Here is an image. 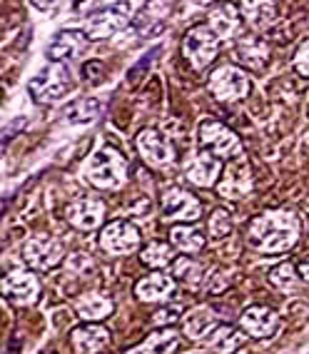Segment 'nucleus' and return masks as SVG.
Segmentation results:
<instances>
[{
    "label": "nucleus",
    "instance_id": "nucleus-1",
    "mask_svg": "<svg viewBox=\"0 0 309 354\" xmlns=\"http://www.w3.org/2000/svg\"><path fill=\"white\" fill-rule=\"evenodd\" d=\"M302 237V220L290 209H270L254 217L247 227V242L265 254L290 252Z\"/></svg>",
    "mask_w": 309,
    "mask_h": 354
},
{
    "label": "nucleus",
    "instance_id": "nucleus-2",
    "mask_svg": "<svg viewBox=\"0 0 309 354\" xmlns=\"http://www.w3.org/2000/svg\"><path fill=\"white\" fill-rule=\"evenodd\" d=\"M85 175L100 190H120L127 183V160L115 147H100L90 155Z\"/></svg>",
    "mask_w": 309,
    "mask_h": 354
},
{
    "label": "nucleus",
    "instance_id": "nucleus-3",
    "mask_svg": "<svg viewBox=\"0 0 309 354\" xmlns=\"http://www.w3.org/2000/svg\"><path fill=\"white\" fill-rule=\"evenodd\" d=\"M28 88H30L32 97L38 102L55 105V102H60L63 97L70 95V90H73V73L68 70V65L50 63L32 77Z\"/></svg>",
    "mask_w": 309,
    "mask_h": 354
},
{
    "label": "nucleus",
    "instance_id": "nucleus-4",
    "mask_svg": "<svg viewBox=\"0 0 309 354\" xmlns=\"http://www.w3.org/2000/svg\"><path fill=\"white\" fill-rule=\"evenodd\" d=\"M138 8L135 3H118V6H108L93 13L88 20H85V38L90 40H105L115 32H120L122 28L130 23V10Z\"/></svg>",
    "mask_w": 309,
    "mask_h": 354
},
{
    "label": "nucleus",
    "instance_id": "nucleus-5",
    "mask_svg": "<svg viewBox=\"0 0 309 354\" xmlns=\"http://www.w3.org/2000/svg\"><path fill=\"white\" fill-rule=\"evenodd\" d=\"M200 145L207 152H212L215 158H237L242 152V142L240 138L230 130L227 125H222L217 120H202L200 122Z\"/></svg>",
    "mask_w": 309,
    "mask_h": 354
},
{
    "label": "nucleus",
    "instance_id": "nucleus-6",
    "mask_svg": "<svg viewBox=\"0 0 309 354\" xmlns=\"http://www.w3.org/2000/svg\"><path fill=\"white\" fill-rule=\"evenodd\" d=\"M209 93L220 102L242 100L250 93V77L237 65H222L209 75Z\"/></svg>",
    "mask_w": 309,
    "mask_h": 354
},
{
    "label": "nucleus",
    "instance_id": "nucleus-7",
    "mask_svg": "<svg viewBox=\"0 0 309 354\" xmlns=\"http://www.w3.org/2000/svg\"><path fill=\"white\" fill-rule=\"evenodd\" d=\"M217 48H220V40L209 32L207 26H195L182 40V55L195 70L207 68L217 57Z\"/></svg>",
    "mask_w": 309,
    "mask_h": 354
},
{
    "label": "nucleus",
    "instance_id": "nucleus-8",
    "mask_svg": "<svg viewBox=\"0 0 309 354\" xmlns=\"http://www.w3.org/2000/svg\"><path fill=\"white\" fill-rule=\"evenodd\" d=\"M23 257H26V262L32 270H40V272L43 270H53L63 259V245H60V240L50 237V234H38V237L26 242Z\"/></svg>",
    "mask_w": 309,
    "mask_h": 354
},
{
    "label": "nucleus",
    "instance_id": "nucleus-9",
    "mask_svg": "<svg viewBox=\"0 0 309 354\" xmlns=\"http://www.w3.org/2000/svg\"><path fill=\"white\" fill-rule=\"evenodd\" d=\"M100 247L110 254H130L140 247V232L125 220L110 222L100 232Z\"/></svg>",
    "mask_w": 309,
    "mask_h": 354
},
{
    "label": "nucleus",
    "instance_id": "nucleus-10",
    "mask_svg": "<svg viewBox=\"0 0 309 354\" xmlns=\"http://www.w3.org/2000/svg\"><path fill=\"white\" fill-rule=\"evenodd\" d=\"M0 292L6 295L8 299H13L15 304H35L40 295V279L35 277L32 272H8L6 277L0 279Z\"/></svg>",
    "mask_w": 309,
    "mask_h": 354
},
{
    "label": "nucleus",
    "instance_id": "nucleus-11",
    "mask_svg": "<svg viewBox=\"0 0 309 354\" xmlns=\"http://www.w3.org/2000/svg\"><path fill=\"white\" fill-rule=\"evenodd\" d=\"M240 327L245 329L247 335L259 337V339H270L282 329V319L274 310L262 307V304H252L247 307L240 317Z\"/></svg>",
    "mask_w": 309,
    "mask_h": 354
},
{
    "label": "nucleus",
    "instance_id": "nucleus-12",
    "mask_svg": "<svg viewBox=\"0 0 309 354\" xmlns=\"http://www.w3.org/2000/svg\"><path fill=\"white\" fill-rule=\"evenodd\" d=\"M250 190H252V172H250V165H247L245 160H232V162L225 167V172H222L217 192H220L225 200H240V197H245Z\"/></svg>",
    "mask_w": 309,
    "mask_h": 354
},
{
    "label": "nucleus",
    "instance_id": "nucleus-13",
    "mask_svg": "<svg viewBox=\"0 0 309 354\" xmlns=\"http://www.w3.org/2000/svg\"><path fill=\"white\" fill-rule=\"evenodd\" d=\"M222 172V160L215 158L212 152L200 150L185 162V175L197 187H212Z\"/></svg>",
    "mask_w": 309,
    "mask_h": 354
},
{
    "label": "nucleus",
    "instance_id": "nucleus-14",
    "mask_svg": "<svg viewBox=\"0 0 309 354\" xmlns=\"http://www.w3.org/2000/svg\"><path fill=\"white\" fill-rule=\"evenodd\" d=\"M202 212V205L197 197H192L185 190H167L162 195V217L165 220H180V222H189L197 220Z\"/></svg>",
    "mask_w": 309,
    "mask_h": 354
},
{
    "label": "nucleus",
    "instance_id": "nucleus-15",
    "mask_svg": "<svg viewBox=\"0 0 309 354\" xmlns=\"http://www.w3.org/2000/svg\"><path fill=\"white\" fill-rule=\"evenodd\" d=\"M68 222L75 230H82V232H93L102 225L105 220V205L100 200H93V197H85V200H77L68 207L65 212Z\"/></svg>",
    "mask_w": 309,
    "mask_h": 354
},
{
    "label": "nucleus",
    "instance_id": "nucleus-16",
    "mask_svg": "<svg viewBox=\"0 0 309 354\" xmlns=\"http://www.w3.org/2000/svg\"><path fill=\"white\" fill-rule=\"evenodd\" d=\"M138 152L142 155L147 165L152 167H162L172 160V145L160 130H142L138 135Z\"/></svg>",
    "mask_w": 309,
    "mask_h": 354
},
{
    "label": "nucleus",
    "instance_id": "nucleus-17",
    "mask_svg": "<svg viewBox=\"0 0 309 354\" xmlns=\"http://www.w3.org/2000/svg\"><path fill=\"white\" fill-rule=\"evenodd\" d=\"M85 43H88V38H85V32L82 30H60L55 38L48 43L45 55H48L50 63L65 65L68 60H73V57L85 48Z\"/></svg>",
    "mask_w": 309,
    "mask_h": 354
},
{
    "label": "nucleus",
    "instance_id": "nucleus-18",
    "mask_svg": "<svg viewBox=\"0 0 309 354\" xmlns=\"http://www.w3.org/2000/svg\"><path fill=\"white\" fill-rule=\"evenodd\" d=\"M70 342H73L75 354H97L110 344V335L100 324H85V327L73 329Z\"/></svg>",
    "mask_w": 309,
    "mask_h": 354
},
{
    "label": "nucleus",
    "instance_id": "nucleus-19",
    "mask_svg": "<svg viewBox=\"0 0 309 354\" xmlns=\"http://www.w3.org/2000/svg\"><path fill=\"white\" fill-rule=\"evenodd\" d=\"M172 292H175V279L167 272H152L135 285V295L140 302H160L170 297Z\"/></svg>",
    "mask_w": 309,
    "mask_h": 354
},
{
    "label": "nucleus",
    "instance_id": "nucleus-20",
    "mask_svg": "<svg viewBox=\"0 0 309 354\" xmlns=\"http://www.w3.org/2000/svg\"><path fill=\"white\" fill-rule=\"evenodd\" d=\"M234 57L247 68L262 70L270 63V48L259 35H245V38H240V43L234 45Z\"/></svg>",
    "mask_w": 309,
    "mask_h": 354
},
{
    "label": "nucleus",
    "instance_id": "nucleus-21",
    "mask_svg": "<svg viewBox=\"0 0 309 354\" xmlns=\"http://www.w3.org/2000/svg\"><path fill=\"white\" fill-rule=\"evenodd\" d=\"M217 327V315L209 307H195L182 317V332L195 342H205Z\"/></svg>",
    "mask_w": 309,
    "mask_h": 354
},
{
    "label": "nucleus",
    "instance_id": "nucleus-22",
    "mask_svg": "<svg viewBox=\"0 0 309 354\" xmlns=\"http://www.w3.org/2000/svg\"><path fill=\"white\" fill-rule=\"evenodd\" d=\"M75 312L88 322H100L113 315V299L105 292H85L75 299Z\"/></svg>",
    "mask_w": 309,
    "mask_h": 354
},
{
    "label": "nucleus",
    "instance_id": "nucleus-23",
    "mask_svg": "<svg viewBox=\"0 0 309 354\" xmlns=\"http://www.w3.org/2000/svg\"><path fill=\"white\" fill-rule=\"evenodd\" d=\"M240 10L254 30H267V28L274 26L279 20L274 3H240Z\"/></svg>",
    "mask_w": 309,
    "mask_h": 354
},
{
    "label": "nucleus",
    "instance_id": "nucleus-24",
    "mask_svg": "<svg viewBox=\"0 0 309 354\" xmlns=\"http://www.w3.org/2000/svg\"><path fill=\"white\" fill-rule=\"evenodd\" d=\"M237 8L234 6H220L209 13V32L215 35L217 40L232 38V32L240 26V13H234Z\"/></svg>",
    "mask_w": 309,
    "mask_h": 354
},
{
    "label": "nucleus",
    "instance_id": "nucleus-25",
    "mask_svg": "<svg viewBox=\"0 0 309 354\" xmlns=\"http://www.w3.org/2000/svg\"><path fill=\"white\" fill-rule=\"evenodd\" d=\"M170 242L172 247H177L180 252H187V254H195L200 252L202 247H205V234L200 232L197 227H185V225H175L170 230Z\"/></svg>",
    "mask_w": 309,
    "mask_h": 354
},
{
    "label": "nucleus",
    "instance_id": "nucleus-26",
    "mask_svg": "<svg viewBox=\"0 0 309 354\" xmlns=\"http://www.w3.org/2000/svg\"><path fill=\"white\" fill-rule=\"evenodd\" d=\"M209 344V347L215 349L217 354H234V349L242 347V342H245V337H242V332H237L234 327H227V324H217L215 332L205 339Z\"/></svg>",
    "mask_w": 309,
    "mask_h": 354
},
{
    "label": "nucleus",
    "instance_id": "nucleus-27",
    "mask_svg": "<svg viewBox=\"0 0 309 354\" xmlns=\"http://www.w3.org/2000/svg\"><path fill=\"white\" fill-rule=\"evenodd\" d=\"M177 347H180V332H175V329H160V332H152L147 337L140 354H172Z\"/></svg>",
    "mask_w": 309,
    "mask_h": 354
},
{
    "label": "nucleus",
    "instance_id": "nucleus-28",
    "mask_svg": "<svg viewBox=\"0 0 309 354\" xmlns=\"http://www.w3.org/2000/svg\"><path fill=\"white\" fill-rule=\"evenodd\" d=\"M100 100L95 97H85V100L75 102L65 110V120L73 122V125H85V122H93L97 115H100Z\"/></svg>",
    "mask_w": 309,
    "mask_h": 354
},
{
    "label": "nucleus",
    "instance_id": "nucleus-29",
    "mask_svg": "<svg viewBox=\"0 0 309 354\" xmlns=\"http://www.w3.org/2000/svg\"><path fill=\"white\" fill-rule=\"evenodd\" d=\"M270 282L277 287L279 292H297L299 290V274H297V267L292 262H282V265L272 267Z\"/></svg>",
    "mask_w": 309,
    "mask_h": 354
},
{
    "label": "nucleus",
    "instance_id": "nucleus-30",
    "mask_svg": "<svg viewBox=\"0 0 309 354\" xmlns=\"http://www.w3.org/2000/svg\"><path fill=\"white\" fill-rule=\"evenodd\" d=\"M172 274H175L177 279H182L185 285L197 287L202 282V277H205V267L197 265L195 259L180 257V259H175V262H172Z\"/></svg>",
    "mask_w": 309,
    "mask_h": 354
},
{
    "label": "nucleus",
    "instance_id": "nucleus-31",
    "mask_svg": "<svg viewBox=\"0 0 309 354\" xmlns=\"http://www.w3.org/2000/svg\"><path fill=\"white\" fill-rule=\"evenodd\" d=\"M140 259H142L147 267H152V270H160V267H165L172 259V247L165 245V242H150V245L140 252Z\"/></svg>",
    "mask_w": 309,
    "mask_h": 354
},
{
    "label": "nucleus",
    "instance_id": "nucleus-32",
    "mask_svg": "<svg viewBox=\"0 0 309 354\" xmlns=\"http://www.w3.org/2000/svg\"><path fill=\"white\" fill-rule=\"evenodd\" d=\"M230 232H232V217L225 207H217L209 217V234L220 240V237H227Z\"/></svg>",
    "mask_w": 309,
    "mask_h": 354
},
{
    "label": "nucleus",
    "instance_id": "nucleus-33",
    "mask_svg": "<svg viewBox=\"0 0 309 354\" xmlns=\"http://www.w3.org/2000/svg\"><path fill=\"white\" fill-rule=\"evenodd\" d=\"M294 68H297V73H299V75L309 77V40L297 48V53H294Z\"/></svg>",
    "mask_w": 309,
    "mask_h": 354
},
{
    "label": "nucleus",
    "instance_id": "nucleus-34",
    "mask_svg": "<svg viewBox=\"0 0 309 354\" xmlns=\"http://www.w3.org/2000/svg\"><path fill=\"white\" fill-rule=\"evenodd\" d=\"M180 304H172V307H165V310H160L158 315L152 317V322L155 324H170L175 322V319H180Z\"/></svg>",
    "mask_w": 309,
    "mask_h": 354
},
{
    "label": "nucleus",
    "instance_id": "nucleus-35",
    "mask_svg": "<svg viewBox=\"0 0 309 354\" xmlns=\"http://www.w3.org/2000/svg\"><path fill=\"white\" fill-rule=\"evenodd\" d=\"M227 282H230V277H227V272H212V277H209V282H207V292L209 295H220L225 287H227Z\"/></svg>",
    "mask_w": 309,
    "mask_h": 354
},
{
    "label": "nucleus",
    "instance_id": "nucleus-36",
    "mask_svg": "<svg viewBox=\"0 0 309 354\" xmlns=\"http://www.w3.org/2000/svg\"><path fill=\"white\" fill-rule=\"evenodd\" d=\"M82 77L88 82H100L102 77V65L97 60H90V63L82 65Z\"/></svg>",
    "mask_w": 309,
    "mask_h": 354
},
{
    "label": "nucleus",
    "instance_id": "nucleus-37",
    "mask_svg": "<svg viewBox=\"0 0 309 354\" xmlns=\"http://www.w3.org/2000/svg\"><path fill=\"white\" fill-rule=\"evenodd\" d=\"M294 267H297V274H299V279L309 285V257L302 259V262H299V265H294Z\"/></svg>",
    "mask_w": 309,
    "mask_h": 354
},
{
    "label": "nucleus",
    "instance_id": "nucleus-38",
    "mask_svg": "<svg viewBox=\"0 0 309 354\" xmlns=\"http://www.w3.org/2000/svg\"><path fill=\"white\" fill-rule=\"evenodd\" d=\"M43 354H50V352H43Z\"/></svg>",
    "mask_w": 309,
    "mask_h": 354
}]
</instances>
